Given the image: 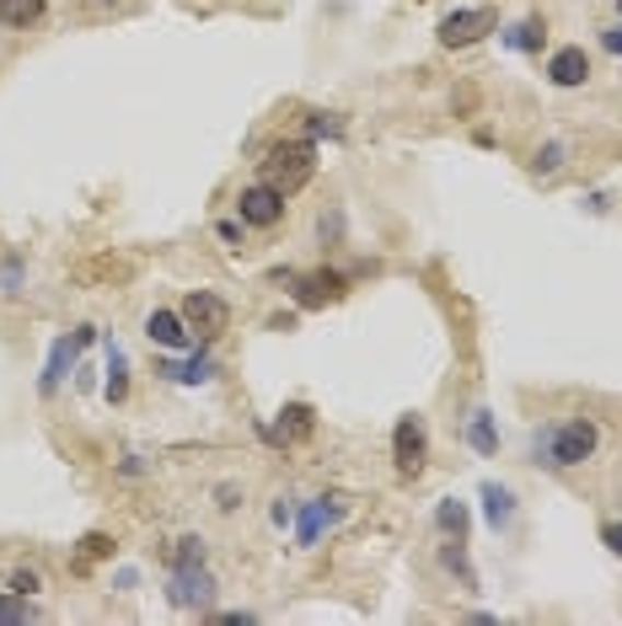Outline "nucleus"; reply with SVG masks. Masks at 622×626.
<instances>
[{
    "mask_svg": "<svg viewBox=\"0 0 622 626\" xmlns=\"http://www.w3.org/2000/svg\"><path fill=\"white\" fill-rule=\"evenodd\" d=\"M311 135H344V124H338L333 113H316V118H311Z\"/></svg>",
    "mask_w": 622,
    "mask_h": 626,
    "instance_id": "obj_25",
    "label": "nucleus"
},
{
    "mask_svg": "<svg viewBox=\"0 0 622 626\" xmlns=\"http://www.w3.org/2000/svg\"><path fill=\"white\" fill-rule=\"evenodd\" d=\"M49 11V0H0V22L5 27H38Z\"/></svg>",
    "mask_w": 622,
    "mask_h": 626,
    "instance_id": "obj_16",
    "label": "nucleus"
},
{
    "mask_svg": "<svg viewBox=\"0 0 622 626\" xmlns=\"http://www.w3.org/2000/svg\"><path fill=\"white\" fill-rule=\"evenodd\" d=\"M494 27H499L494 5H466V11H451V16L440 22V48H472L477 38H488Z\"/></svg>",
    "mask_w": 622,
    "mask_h": 626,
    "instance_id": "obj_4",
    "label": "nucleus"
},
{
    "mask_svg": "<svg viewBox=\"0 0 622 626\" xmlns=\"http://www.w3.org/2000/svg\"><path fill=\"white\" fill-rule=\"evenodd\" d=\"M124 391H129V381H124V353H113V364H107V402L118 407Z\"/></svg>",
    "mask_w": 622,
    "mask_h": 626,
    "instance_id": "obj_21",
    "label": "nucleus"
},
{
    "mask_svg": "<svg viewBox=\"0 0 622 626\" xmlns=\"http://www.w3.org/2000/svg\"><path fill=\"white\" fill-rule=\"evenodd\" d=\"M601 48H612V54H622V22H618V27H607V33H601Z\"/></svg>",
    "mask_w": 622,
    "mask_h": 626,
    "instance_id": "obj_29",
    "label": "nucleus"
},
{
    "mask_svg": "<svg viewBox=\"0 0 622 626\" xmlns=\"http://www.w3.org/2000/svg\"><path fill=\"white\" fill-rule=\"evenodd\" d=\"M553 166H564V144H542V155H537V172H553Z\"/></svg>",
    "mask_w": 622,
    "mask_h": 626,
    "instance_id": "obj_24",
    "label": "nucleus"
},
{
    "mask_svg": "<svg viewBox=\"0 0 622 626\" xmlns=\"http://www.w3.org/2000/svg\"><path fill=\"white\" fill-rule=\"evenodd\" d=\"M92 5H113V0H92Z\"/></svg>",
    "mask_w": 622,
    "mask_h": 626,
    "instance_id": "obj_30",
    "label": "nucleus"
},
{
    "mask_svg": "<svg viewBox=\"0 0 622 626\" xmlns=\"http://www.w3.org/2000/svg\"><path fill=\"white\" fill-rule=\"evenodd\" d=\"M483 514H488V525L494 530H505L510 525V514H516V492L499 487V482H483Z\"/></svg>",
    "mask_w": 622,
    "mask_h": 626,
    "instance_id": "obj_15",
    "label": "nucleus"
},
{
    "mask_svg": "<svg viewBox=\"0 0 622 626\" xmlns=\"http://www.w3.org/2000/svg\"><path fill=\"white\" fill-rule=\"evenodd\" d=\"M333 294H344V274H333V268L296 279V300H301V305H322V300H333Z\"/></svg>",
    "mask_w": 622,
    "mask_h": 626,
    "instance_id": "obj_12",
    "label": "nucleus"
},
{
    "mask_svg": "<svg viewBox=\"0 0 622 626\" xmlns=\"http://www.w3.org/2000/svg\"><path fill=\"white\" fill-rule=\"evenodd\" d=\"M307 433H311V407L307 402H290V407L279 413V429L268 433V439H274V444H296V439H307Z\"/></svg>",
    "mask_w": 622,
    "mask_h": 626,
    "instance_id": "obj_14",
    "label": "nucleus"
},
{
    "mask_svg": "<svg viewBox=\"0 0 622 626\" xmlns=\"http://www.w3.org/2000/svg\"><path fill=\"white\" fill-rule=\"evenodd\" d=\"M220 626H258V616L253 611H231V616H215Z\"/></svg>",
    "mask_w": 622,
    "mask_h": 626,
    "instance_id": "obj_28",
    "label": "nucleus"
},
{
    "mask_svg": "<svg viewBox=\"0 0 622 626\" xmlns=\"http://www.w3.org/2000/svg\"><path fill=\"white\" fill-rule=\"evenodd\" d=\"M435 525L446 530V535H457V541H462L466 525H472V514H466V503H457V498H446V503L435 509Z\"/></svg>",
    "mask_w": 622,
    "mask_h": 626,
    "instance_id": "obj_18",
    "label": "nucleus"
},
{
    "mask_svg": "<svg viewBox=\"0 0 622 626\" xmlns=\"http://www.w3.org/2000/svg\"><path fill=\"white\" fill-rule=\"evenodd\" d=\"M548 76H553L558 86H585V81H590V54H585V48H558L553 65H548Z\"/></svg>",
    "mask_w": 622,
    "mask_h": 626,
    "instance_id": "obj_11",
    "label": "nucleus"
},
{
    "mask_svg": "<svg viewBox=\"0 0 622 626\" xmlns=\"http://www.w3.org/2000/svg\"><path fill=\"white\" fill-rule=\"evenodd\" d=\"M596 444H601V429L590 418H569V424H558V429L542 439V455L553 466H585L596 455Z\"/></svg>",
    "mask_w": 622,
    "mask_h": 626,
    "instance_id": "obj_2",
    "label": "nucleus"
},
{
    "mask_svg": "<svg viewBox=\"0 0 622 626\" xmlns=\"http://www.w3.org/2000/svg\"><path fill=\"white\" fill-rule=\"evenodd\" d=\"M237 215H242L247 225L268 231V225H279V215H285V193L274 188V183H253V188H242V198H237Z\"/></svg>",
    "mask_w": 622,
    "mask_h": 626,
    "instance_id": "obj_8",
    "label": "nucleus"
},
{
    "mask_svg": "<svg viewBox=\"0 0 622 626\" xmlns=\"http://www.w3.org/2000/svg\"><path fill=\"white\" fill-rule=\"evenodd\" d=\"M166 600H172L177 611H209V605H215V578H209L205 563H172Z\"/></svg>",
    "mask_w": 622,
    "mask_h": 626,
    "instance_id": "obj_3",
    "label": "nucleus"
},
{
    "mask_svg": "<svg viewBox=\"0 0 622 626\" xmlns=\"http://www.w3.org/2000/svg\"><path fill=\"white\" fill-rule=\"evenodd\" d=\"M311 177H316V144L311 140H279L263 161V183H274L285 198L301 193Z\"/></svg>",
    "mask_w": 622,
    "mask_h": 626,
    "instance_id": "obj_1",
    "label": "nucleus"
},
{
    "mask_svg": "<svg viewBox=\"0 0 622 626\" xmlns=\"http://www.w3.org/2000/svg\"><path fill=\"white\" fill-rule=\"evenodd\" d=\"M618 11H622V0H618Z\"/></svg>",
    "mask_w": 622,
    "mask_h": 626,
    "instance_id": "obj_31",
    "label": "nucleus"
},
{
    "mask_svg": "<svg viewBox=\"0 0 622 626\" xmlns=\"http://www.w3.org/2000/svg\"><path fill=\"white\" fill-rule=\"evenodd\" d=\"M11 589H16V594H38V573L16 568V573H11Z\"/></svg>",
    "mask_w": 622,
    "mask_h": 626,
    "instance_id": "obj_26",
    "label": "nucleus"
},
{
    "mask_svg": "<svg viewBox=\"0 0 622 626\" xmlns=\"http://www.w3.org/2000/svg\"><path fill=\"white\" fill-rule=\"evenodd\" d=\"M146 337H151L156 348H172V353H183L194 333H188V322H183V311H151V322H146Z\"/></svg>",
    "mask_w": 622,
    "mask_h": 626,
    "instance_id": "obj_10",
    "label": "nucleus"
},
{
    "mask_svg": "<svg viewBox=\"0 0 622 626\" xmlns=\"http://www.w3.org/2000/svg\"><path fill=\"white\" fill-rule=\"evenodd\" d=\"M466 439H472V450H477V455H494V450H499V433H494V418H488L483 407L472 413V424H466Z\"/></svg>",
    "mask_w": 622,
    "mask_h": 626,
    "instance_id": "obj_17",
    "label": "nucleus"
},
{
    "mask_svg": "<svg viewBox=\"0 0 622 626\" xmlns=\"http://www.w3.org/2000/svg\"><path fill=\"white\" fill-rule=\"evenodd\" d=\"M177 563H205V541L199 535H183L177 541Z\"/></svg>",
    "mask_w": 622,
    "mask_h": 626,
    "instance_id": "obj_23",
    "label": "nucleus"
},
{
    "mask_svg": "<svg viewBox=\"0 0 622 626\" xmlns=\"http://www.w3.org/2000/svg\"><path fill=\"white\" fill-rule=\"evenodd\" d=\"M392 461H398L403 477H418V472H424V461H429V433H424L418 418H403V424L392 429Z\"/></svg>",
    "mask_w": 622,
    "mask_h": 626,
    "instance_id": "obj_7",
    "label": "nucleus"
},
{
    "mask_svg": "<svg viewBox=\"0 0 622 626\" xmlns=\"http://www.w3.org/2000/svg\"><path fill=\"white\" fill-rule=\"evenodd\" d=\"M440 563H446V568H451V573L462 578L466 589H472V583H477V573H472V563H466V552H462V541H457V535H446V546H440Z\"/></svg>",
    "mask_w": 622,
    "mask_h": 626,
    "instance_id": "obj_19",
    "label": "nucleus"
},
{
    "mask_svg": "<svg viewBox=\"0 0 622 626\" xmlns=\"http://www.w3.org/2000/svg\"><path fill=\"white\" fill-rule=\"evenodd\" d=\"M22 600H27V594H16V589L0 594V622H33V611H27Z\"/></svg>",
    "mask_w": 622,
    "mask_h": 626,
    "instance_id": "obj_22",
    "label": "nucleus"
},
{
    "mask_svg": "<svg viewBox=\"0 0 622 626\" xmlns=\"http://www.w3.org/2000/svg\"><path fill=\"white\" fill-rule=\"evenodd\" d=\"M183 322H188V333H199L209 343V337H220L231 327V305H226L220 294H209V289H194V294L183 300Z\"/></svg>",
    "mask_w": 622,
    "mask_h": 626,
    "instance_id": "obj_5",
    "label": "nucleus"
},
{
    "mask_svg": "<svg viewBox=\"0 0 622 626\" xmlns=\"http://www.w3.org/2000/svg\"><path fill=\"white\" fill-rule=\"evenodd\" d=\"M113 552H118V546H113V535H107V530H92V535H81V546H76L70 568H76V573H92V568L107 563Z\"/></svg>",
    "mask_w": 622,
    "mask_h": 626,
    "instance_id": "obj_13",
    "label": "nucleus"
},
{
    "mask_svg": "<svg viewBox=\"0 0 622 626\" xmlns=\"http://www.w3.org/2000/svg\"><path fill=\"white\" fill-rule=\"evenodd\" d=\"M338 520H344V503H338V498H316V503L301 509V520H296V541H301V546H316V535L327 525H338Z\"/></svg>",
    "mask_w": 622,
    "mask_h": 626,
    "instance_id": "obj_9",
    "label": "nucleus"
},
{
    "mask_svg": "<svg viewBox=\"0 0 622 626\" xmlns=\"http://www.w3.org/2000/svg\"><path fill=\"white\" fill-rule=\"evenodd\" d=\"M601 541L612 546V557H622V520H612V525L601 530Z\"/></svg>",
    "mask_w": 622,
    "mask_h": 626,
    "instance_id": "obj_27",
    "label": "nucleus"
},
{
    "mask_svg": "<svg viewBox=\"0 0 622 626\" xmlns=\"http://www.w3.org/2000/svg\"><path fill=\"white\" fill-rule=\"evenodd\" d=\"M92 343H97V327H76L70 337H59V343L49 348V364H44V375H38V391H44V396H54V391H59V381L70 375L76 353H81V348H92Z\"/></svg>",
    "mask_w": 622,
    "mask_h": 626,
    "instance_id": "obj_6",
    "label": "nucleus"
},
{
    "mask_svg": "<svg viewBox=\"0 0 622 626\" xmlns=\"http://www.w3.org/2000/svg\"><path fill=\"white\" fill-rule=\"evenodd\" d=\"M505 38H510V48H542V22H537V16H526V22L510 27Z\"/></svg>",
    "mask_w": 622,
    "mask_h": 626,
    "instance_id": "obj_20",
    "label": "nucleus"
}]
</instances>
